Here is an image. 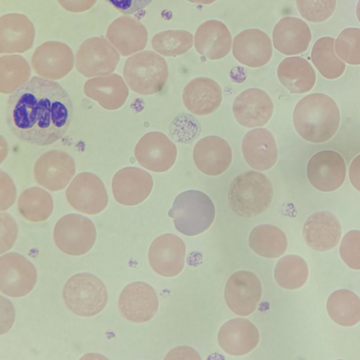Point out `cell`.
<instances>
[{
    "label": "cell",
    "instance_id": "obj_4",
    "mask_svg": "<svg viewBox=\"0 0 360 360\" xmlns=\"http://www.w3.org/2000/svg\"><path fill=\"white\" fill-rule=\"evenodd\" d=\"M168 215L174 219L180 233L193 236L203 233L213 223L215 207L211 198L198 190L179 193L174 200Z\"/></svg>",
    "mask_w": 360,
    "mask_h": 360
},
{
    "label": "cell",
    "instance_id": "obj_31",
    "mask_svg": "<svg viewBox=\"0 0 360 360\" xmlns=\"http://www.w3.org/2000/svg\"><path fill=\"white\" fill-rule=\"evenodd\" d=\"M281 84L291 94L310 91L316 82V73L311 64L300 56L283 59L277 68Z\"/></svg>",
    "mask_w": 360,
    "mask_h": 360
},
{
    "label": "cell",
    "instance_id": "obj_15",
    "mask_svg": "<svg viewBox=\"0 0 360 360\" xmlns=\"http://www.w3.org/2000/svg\"><path fill=\"white\" fill-rule=\"evenodd\" d=\"M121 314L127 320L143 323L150 320L157 313L158 298L149 284L136 281L126 285L118 300Z\"/></svg>",
    "mask_w": 360,
    "mask_h": 360
},
{
    "label": "cell",
    "instance_id": "obj_6",
    "mask_svg": "<svg viewBox=\"0 0 360 360\" xmlns=\"http://www.w3.org/2000/svg\"><path fill=\"white\" fill-rule=\"evenodd\" d=\"M63 295L69 309L81 316L98 314L108 302L104 283L96 276L89 273L71 276L64 285Z\"/></svg>",
    "mask_w": 360,
    "mask_h": 360
},
{
    "label": "cell",
    "instance_id": "obj_40",
    "mask_svg": "<svg viewBox=\"0 0 360 360\" xmlns=\"http://www.w3.org/2000/svg\"><path fill=\"white\" fill-rule=\"evenodd\" d=\"M297 8L307 20L321 22L327 20L335 10L336 0H295Z\"/></svg>",
    "mask_w": 360,
    "mask_h": 360
},
{
    "label": "cell",
    "instance_id": "obj_35",
    "mask_svg": "<svg viewBox=\"0 0 360 360\" xmlns=\"http://www.w3.org/2000/svg\"><path fill=\"white\" fill-rule=\"evenodd\" d=\"M334 42L333 37H321L314 44L311 53V62L322 76L328 79L338 78L345 70V63L335 53Z\"/></svg>",
    "mask_w": 360,
    "mask_h": 360
},
{
    "label": "cell",
    "instance_id": "obj_41",
    "mask_svg": "<svg viewBox=\"0 0 360 360\" xmlns=\"http://www.w3.org/2000/svg\"><path fill=\"white\" fill-rule=\"evenodd\" d=\"M340 255L349 267L360 270V231L352 230L344 236L340 246Z\"/></svg>",
    "mask_w": 360,
    "mask_h": 360
},
{
    "label": "cell",
    "instance_id": "obj_10",
    "mask_svg": "<svg viewBox=\"0 0 360 360\" xmlns=\"http://www.w3.org/2000/svg\"><path fill=\"white\" fill-rule=\"evenodd\" d=\"M34 266L22 255L9 252L0 257V290L8 296L27 295L37 282Z\"/></svg>",
    "mask_w": 360,
    "mask_h": 360
},
{
    "label": "cell",
    "instance_id": "obj_45",
    "mask_svg": "<svg viewBox=\"0 0 360 360\" xmlns=\"http://www.w3.org/2000/svg\"><path fill=\"white\" fill-rule=\"evenodd\" d=\"M97 0H58L59 4L67 11L81 13L90 9Z\"/></svg>",
    "mask_w": 360,
    "mask_h": 360
},
{
    "label": "cell",
    "instance_id": "obj_26",
    "mask_svg": "<svg viewBox=\"0 0 360 360\" xmlns=\"http://www.w3.org/2000/svg\"><path fill=\"white\" fill-rule=\"evenodd\" d=\"M34 28L28 18L20 13H9L0 18V53H23L31 49Z\"/></svg>",
    "mask_w": 360,
    "mask_h": 360
},
{
    "label": "cell",
    "instance_id": "obj_14",
    "mask_svg": "<svg viewBox=\"0 0 360 360\" xmlns=\"http://www.w3.org/2000/svg\"><path fill=\"white\" fill-rule=\"evenodd\" d=\"M307 177L311 184L323 192L333 191L345 181L346 165L342 155L334 150H321L309 160Z\"/></svg>",
    "mask_w": 360,
    "mask_h": 360
},
{
    "label": "cell",
    "instance_id": "obj_37",
    "mask_svg": "<svg viewBox=\"0 0 360 360\" xmlns=\"http://www.w3.org/2000/svg\"><path fill=\"white\" fill-rule=\"evenodd\" d=\"M309 275L305 260L295 255H285L277 262L274 278L282 288L294 290L301 288L306 283Z\"/></svg>",
    "mask_w": 360,
    "mask_h": 360
},
{
    "label": "cell",
    "instance_id": "obj_13",
    "mask_svg": "<svg viewBox=\"0 0 360 360\" xmlns=\"http://www.w3.org/2000/svg\"><path fill=\"white\" fill-rule=\"evenodd\" d=\"M262 292L260 281L255 274L239 271L228 279L224 297L232 311L237 315L248 316L256 309Z\"/></svg>",
    "mask_w": 360,
    "mask_h": 360
},
{
    "label": "cell",
    "instance_id": "obj_44",
    "mask_svg": "<svg viewBox=\"0 0 360 360\" xmlns=\"http://www.w3.org/2000/svg\"><path fill=\"white\" fill-rule=\"evenodd\" d=\"M124 14H132L148 6L153 0H105Z\"/></svg>",
    "mask_w": 360,
    "mask_h": 360
},
{
    "label": "cell",
    "instance_id": "obj_46",
    "mask_svg": "<svg viewBox=\"0 0 360 360\" xmlns=\"http://www.w3.org/2000/svg\"><path fill=\"white\" fill-rule=\"evenodd\" d=\"M165 359H200L198 353L191 347H178L174 348L168 354Z\"/></svg>",
    "mask_w": 360,
    "mask_h": 360
},
{
    "label": "cell",
    "instance_id": "obj_24",
    "mask_svg": "<svg viewBox=\"0 0 360 360\" xmlns=\"http://www.w3.org/2000/svg\"><path fill=\"white\" fill-rule=\"evenodd\" d=\"M259 341V333L249 320L231 319L224 323L218 333V342L229 354L241 356L254 349Z\"/></svg>",
    "mask_w": 360,
    "mask_h": 360
},
{
    "label": "cell",
    "instance_id": "obj_8",
    "mask_svg": "<svg viewBox=\"0 0 360 360\" xmlns=\"http://www.w3.org/2000/svg\"><path fill=\"white\" fill-rule=\"evenodd\" d=\"M66 198L76 210L88 214H96L105 209L108 195L101 179L91 172L75 176L66 189Z\"/></svg>",
    "mask_w": 360,
    "mask_h": 360
},
{
    "label": "cell",
    "instance_id": "obj_30",
    "mask_svg": "<svg viewBox=\"0 0 360 360\" xmlns=\"http://www.w3.org/2000/svg\"><path fill=\"white\" fill-rule=\"evenodd\" d=\"M84 91L89 98L108 110L122 107L129 96L128 86L117 74L87 80L84 86Z\"/></svg>",
    "mask_w": 360,
    "mask_h": 360
},
{
    "label": "cell",
    "instance_id": "obj_22",
    "mask_svg": "<svg viewBox=\"0 0 360 360\" xmlns=\"http://www.w3.org/2000/svg\"><path fill=\"white\" fill-rule=\"evenodd\" d=\"M241 147L245 162L255 170H268L278 160L276 140L271 131L265 128H256L248 131Z\"/></svg>",
    "mask_w": 360,
    "mask_h": 360
},
{
    "label": "cell",
    "instance_id": "obj_9",
    "mask_svg": "<svg viewBox=\"0 0 360 360\" xmlns=\"http://www.w3.org/2000/svg\"><path fill=\"white\" fill-rule=\"evenodd\" d=\"M120 61V55L110 42L101 37L85 40L76 55L77 71L87 77L112 73Z\"/></svg>",
    "mask_w": 360,
    "mask_h": 360
},
{
    "label": "cell",
    "instance_id": "obj_43",
    "mask_svg": "<svg viewBox=\"0 0 360 360\" xmlns=\"http://www.w3.org/2000/svg\"><path fill=\"white\" fill-rule=\"evenodd\" d=\"M1 210L8 209L15 202L16 189L11 178L4 171L0 172Z\"/></svg>",
    "mask_w": 360,
    "mask_h": 360
},
{
    "label": "cell",
    "instance_id": "obj_21",
    "mask_svg": "<svg viewBox=\"0 0 360 360\" xmlns=\"http://www.w3.org/2000/svg\"><path fill=\"white\" fill-rule=\"evenodd\" d=\"M232 150L229 143L218 136H207L195 145L193 158L197 168L209 176L224 173L232 162Z\"/></svg>",
    "mask_w": 360,
    "mask_h": 360
},
{
    "label": "cell",
    "instance_id": "obj_36",
    "mask_svg": "<svg viewBox=\"0 0 360 360\" xmlns=\"http://www.w3.org/2000/svg\"><path fill=\"white\" fill-rule=\"evenodd\" d=\"M31 74L27 61L20 55L0 58V91L10 94L25 84Z\"/></svg>",
    "mask_w": 360,
    "mask_h": 360
},
{
    "label": "cell",
    "instance_id": "obj_32",
    "mask_svg": "<svg viewBox=\"0 0 360 360\" xmlns=\"http://www.w3.org/2000/svg\"><path fill=\"white\" fill-rule=\"evenodd\" d=\"M249 245L254 252L262 257L276 258L285 252L288 240L284 232L277 226L261 224L251 231Z\"/></svg>",
    "mask_w": 360,
    "mask_h": 360
},
{
    "label": "cell",
    "instance_id": "obj_38",
    "mask_svg": "<svg viewBox=\"0 0 360 360\" xmlns=\"http://www.w3.org/2000/svg\"><path fill=\"white\" fill-rule=\"evenodd\" d=\"M153 49L164 56L182 55L191 49L193 44V37L186 30H169L158 32L153 36Z\"/></svg>",
    "mask_w": 360,
    "mask_h": 360
},
{
    "label": "cell",
    "instance_id": "obj_25",
    "mask_svg": "<svg viewBox=\"0 0 360 360\" xmlns=\"http://www.w3.org/2000/svg\"><path fill=\"white\" fill-rule=\"evenodd\" d=\"M341 233L342 228L338 219L328 211L312 214L303 227L306 243L316 251H326L336 246Z\"/></svg>",
    "mask_w": 360,
    "mask_h": 360
},
{
    "label": "cell",
    "instance_id": "obj_48",
    "mask_svg": "<svg viewBox=\"0 0 360 360\" xmlns=\"http://www.w3.org/2000/svg\"><path fill=\"white\" fill-rule=\"evenodd\" d=\"M189 2L200 4H210L216 1L217 0H186Z\"/></svg>",
    "mask_w": 360,
    "mask_h": 360
},
{
    "label": "cell",
    "instance_id": "obj_19",
    "mask_svg": "<svg viewBox=\"0 0 360 360\" xmlns=\"http://www.w3.org/2000/svg\"><path fill=\"white\" fill-rule=\"evenodd\" d=\"M236 121L242 126L252 128L266 124L271 118L274 104L269 94L257 88L240 93L233 104Z\"/></svg>",
    "mask_w": 360,
    "mask_h": 360
},
{
    "label": "cell",
    "instance_id": "obj_3",
    "mask_svg": "<svg viewBox=\"0 0 360 360\" xmlns=\"http://www.w3.org/2000/svg\"><path fill=\"white\" fill-rule=\"evenodd\" d=\"M274 190L269 179L256 171L238 175L231 183L228 192L231 210L243 217H255L270 205Z\"/></svg>",
    "mask_w": 360,
    "mask_h": 360
},
{
    "label": "cell",
    "instance_id": "obj_17",
    "mask_svg": "<svg viewBox=\"0 0 360 360\" xmlns=\"http://www.w3.org/2000/svg\"><path fill=\"white\" fill-rule=\"evenodd\" d=\"M185 254L184 242L174 234L165 233L152 242L148 251V260L157 274L172 277L183 270Z\"/></svg>",
    "mask_w": 360,
    "mask_h": 360
},
{
    "label": "cell",
    "instance_id": "obj_7",
    "mask_svg": "<svg viewBox=\"0 0 360 360\" xmlns=\"http://www.w3.org/2000/svg\"><path fill=\"white\" fill-rule=\"evenodd\" d=\"M94 223L78 214H68L58 219L53 230L57 247L70 255H82L89 252L96 241Z\"/></svg>",
    "mask_w": 360,
    "mask_h": 360
},
{
    "label": "cell",
    "instance_id": "obj_1",
    "mask_svg": "<svg viewBox=\"0 0 360 360\" xmlns=\"http://www.w3.org/2000/svg\"><path fill=\"white\" fill-rule=\"evenodd\" d=\"M73 104L58 83L33 77L12 93L6 107V121L20 140L39 146L60 140L71 124Z\"/></svg>",
    "mask_w": 360,
    "mask_h": 360
},
{
    "label": "cell",
    "instance_id": "obj_12",
    "mask_svg": "<svg viewBox=\"0 0 360 360\" xmlns=\"http://www.w3.org/2000/svg\"><path fill=\"white\" fill-rule=\"evenodd\" d=\"M176 145L162 132L150 131L138 141L134 156L144 168L154 172H164L175 163Z\"/></svg>",
    "mask_w": 360,
    "mask_h": 360
},
{
    "label": "cell",
    "instance_id": "obj_20",
    "mask_svg": "<svg viewBox=\"0 0 360 360\" xmlns=\"http://www.w3.org/2000/svg\"><path fill=\"white\" fill-rule=\"evenodd\" d=\"M232 53L241 64L259 68L269 62L273 49L270 37L259 29H248L233 39Z\"/></svg>",
    "mask_w": 360,
    "mask_h": 360
},
{
    "label": "cell",
    "instance_id": "obj_34",
    "mask_svg": "<svg viewBox=\"0 0 360 360\" xmlns=\"http://www.w3.org/2000/svg\"><path fill=\"white\" fill-rule=\"evenodd\" d=\"M53 209L52 196L45 190L33 186L22 192L18 200V210L26 219L43 221L51 214Z\"/></svg>",
    "mask_w": 360,
    "mask_h": 360
},
{
    "label": "cell",
    "instance_id": "obj_5",
    "mask_svg": "<svg viewBox=\"0 0 360 360\" xmlns=\"http://www.w3.org/2000/svg\"><path fill=\"white\" fill-rule=\"evenodd\" d=\"M123 75L133 91L141 95H152L163 89L169 72L164 58L153 51H144L127 58Z\"/></svg>",
    "mask_w": 360,
    "mask_h": 360
},
{
    "label": "cell",
    "instance_id": "obj_29",
    "mask_svg": "<svg viewBox=\"0 0 360 360\" xmlns=\"http://www.w3.org/2000/svg\"><path fill=\"white\" fill-rule=\"evenodd\" d=\"M106 37L121 55L127 56L146 47L148 32L135 18L120 16L109 25Z\"/></svg>",
    "mask_w": 360,
    "mask_h": 360
},
{
    "label": "cell",
    "instance_id": "obj_2",
    "mask_svg": "<svg viewBox=\"0 0 360 360\" xmlns=\"http://www.w3.org/2000/svg\"><path fill=\"white\" fill-rule=\"evenodd\" d=\"M293 124L304 140L319 143L331 139L340 121L339 108L334 100L321 93L309 94L295 105Z\"/></svg>",
    "mask_w": 360,
    "mask_h": 360
},
{
    "label": "cell",
    "instance_id": "obj_39",
    "mask_svg": "<svg viewBox=\"0 0 360 360\" xmlns=\"http://www.w3.org/2000/svg\"><path fill=\"white\" fill-rule=\"evenodd\" d=\"M337 55L349 65H360V28L344 29L335 41Z\"/></svg>",
    "mask_w": 360,
    "mask_h": 360
},
{
    "label": "cell",
    "instance_id": "obj_33",
    "mask_svg": "<svg viewBox=\"0 0 360 360\" xmlns=\"http://www.w3.org/2000/svg\"><path fill=\"white\" fill-rule=\"evenodd\" d=\"M327 311L330 319L342 326H352L360 321V298L354 292L340 289L328 298Z\"/></svg>",
    "mask_w": 360,
    "mask_h": 360
},
{
    "label": "cell",
    "instance_id": "obj_49",
    "mask_svg": "<svg viewBox=\"0 0 360 360\" xmlns=\"http://www.w3.org/2000/svg\"><path fill=\"white\" fill-rule=\"evenodd\" d=\"M356 13L357 19H358L359 22H360V0H359L357 5H356Z\"/></svg>",
    "mask_w": 360,
    "mask_h": 360
},
{
    "label": "cell",
    "instance_id": "obj_18",
    "mask_svg": "<svg viewBox=\"0 0 360 360\" xmlns=\"http://www.w3.org/2000/svg\"><path fill=\"white\" fill-rule=\"evenodd\" d=\"M153 186L151 175L144 169L135 167L120 169L112 180L115 199L126 206H134L143 202L150 194Z\"/></svg>",
    "mask_w": 360,
    "mask_h": 360
},
{
    "label": "cell",
    "instance_id": "obj_16",
    "mask_svg": "<svg viewBox=\"0 0 360 360\" xmlns=\"http://www.w3.org/2000/svg\"><path fill=\"white\" fill-rule=\"evenodd\" d=\"M32 65L35 72L45 79H60L73 68V53L66 44L46 41L36 49Z\"/></svg>",
    "mask_w": 360,
    "mask_h": 360
},
{
    "label": "cell",
    "instance_id": "obj_23",
    "mask_svg": "<svg viewBox=\"0 0 360 360\" xmlns=\"http://www.w3.org/2000/svg\"><path fill=\"white\" fill-rule=\"evenodd\" d=\"M184 106L196 115H207L214 112L222 101V90L214 79L200 77L191 80L182 93Z\"/></svg>",
    "mask_w": 360,
    "mask_h": 360
},
{
    "label": "cell",
    "instance_id": "obj_27",
    "mask_svg": "<svg viewBox=\"0 0 360 360\" xmlns=\"http://www.w3.org/2000/svg\"><path fill=\"white\" fill-rule=\"evenodd\" d=\"M272 38L276 49L284 55L292 56L307 51L311 39V33L304 20L287 16L276 23Z\"/></svg>",
    "mask_w": 360,
    "mask_h": 360
},
{
    "label": "cell",
    "instance_id": "obj_47",
    "mask_svg": "<svg viewBox=\"0 0 360 360\" xmlns=\"http://www.w3.org/2000/svg\"><path fill=\"white\" fill-rule=\"evenodd\" d=\"M349 177L352 186L360 191V154L350 164Z\"/></svg>",
    "mask_w": 360,
    "mask_h": 360
},
{
    "label": "cell",
    "instance_id": "obj_42",
    "mask_svg": "<svg viewBox=\"0 0 360 360\" xmlns=\"http://www.w3.org/2000/svg\"><path fill=\"white\" fill-rule=\"evenodd\" d=\"M1 254L10 250L16 239L18 228L13 219L7 213L0 214Z\"/></svg>",
    "mask_w": 360,
    "mask_h": 360
},
{
    "label": "cell",
    "instance_id": "obj_11",
    "mask_svg": "<svg viewBox=\"0 0 360 360\" xmlns=\"http://www.w3.org/2000/svg\"><path fill=\"white\" fill-rule=\"evenodd\" d=\"M75 172L74 159L68 153L60 150H51L43 153L34 165L35 181L51 191L65 188Z\"/></svg>",
    "mask_w": 360,
    "mask_h": 360
},
{
    "label": "cell",
    "instance_id": "obj_28",
    "mask_svg": "<svg viewBox=\"0 0 360 360\" xmlns=\"http://www.w3.org/2000/svg\"><path fill=\"white\" fill-rule=\"evenodd\" d=\"M231 34L226 25L217 20L202 22L197 29L194 45L198 53L209 60H219L231 51Z\"/></svg>",
    "mask_w": 360,
    "mask_h": 360
}]
</instances>
